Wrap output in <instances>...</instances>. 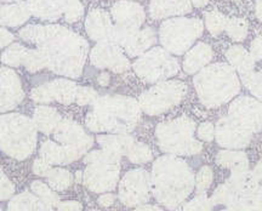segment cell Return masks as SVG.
<instances>
[{
  "instance_id": "6da1fadb",
  "label": "cell",
  "mask_w": 262,
  "mask_h": 211,
  "mask_svg": "<svg viewBox=\"0 0 262 211\" xmlns=\"http://www.w3.org/2000/svg\"><path fill=\"white\" fill-rule=\"evenodd\" d=\"M25 41L34 44L47 58L48 69L67 78H79L89 44L83 37L60 25H31L19 31Z\"/></svg>"
},
{
  "instance_id": "7a4b0ae2",
  "label": "cell",
  "mask_w": 262,
  "mask_h": 211,
  "mask_svg": "<svg viewBox=\"0 0 262 211\" xmlns=\"http://www.w3.org/2000/svg\"><path fill=\"white\" fill-rule=\"evenodd\" d=\"M91 106L85 124L94 133L129 134L137 126L142 112L139 101L122 95L98 96Z\"/></svg>"
},
{
  "instance_id": "3957f363",
  "label": "cell",
  "mask_w": 262,
  "mask_h": 211,
  "mask_svg": "<svg viewBox=\"0 0 262 211\" xmlns=\"http://www.w3.org/2000/svg\"><path fill=\"white\" fill-rule=\"evenodd\" d=\"M152 183L157 199L169 209H173L191 193L194 177L185 161L166 156L155 163Z\"/></svg>"
},
{
  "instance_id": "277c9868",
  "label": "cell",
  "mask_w": 262,
  "mask_h": 211,
  "mask_svg": "<svg viewBox=\"0 0 262 211\" xmlns=\"http://www.w3.org/2000/svg\"><path fill=\"white\" fill-rule=\"evenodd\" d=\"M199 100L205 107L216 108L233 100L241 90L235 69L227 64L204 67L193 79Z\"/></svg>"
},
{
  "instance_id": "5b68a950",
  "label": "cell",
  "mask_w": 262,
  "mask_h": 211,
  "mask_svg": "<svg viewBox=\"0 0 262 211\" xmlns=\"http://www.w3.org/2000/svg\"><path fill=\"white\" fill-rule=\"evenodd\" d=\"M34 120L18 113L0 115V148L16 159L31 156L37 146Z\"/></svg>"
},
{
  "instance_id": "8992f818",
  "label": "cell",
  "mask_w": 262,
  "mask_h": 211,
  "mask_svg": "<svg viewBox=\"0 0 262 211\" xmlns=\"http://www.w3.org/2000/svg\"><path fill=\"white\" fill-rule=\"evenodd\" d=\"M195 123L188 117L160 123L156 129V136L160 150L171 154L191 156L202 151V143L194 138Z\"/></svg>"
},
{
  "instance_id": "52a82bcc",
  "label": "cell",
  "mask_w": 262,
  "mask_h": 211,
  "mask_svg": "<svg viewBox=\"0 0 262 211\" xmlns=\"http://www.w3.org/2000/svg\"><path fill=\"white\" fill-rule=\"evenodd\" d=\"M204 25L199 18L175 17L166 19L159 28L160 44L173 55H182L203 34Z\"/></svg>"
},
{
  "instance_id": "ba28073f",
  "label": "cell",
  "mask_w": 262,
  "mask_h": 211,
  "mask_svg": "<svg viewBox=\"0 0 262 211\" xmlns=\"http://www.w3.org/2000/svg\"><path fill=\"white\" fill-rule=\"evenodd\" d=\"M134 71L146 83H160L180 71L179 62L164 48H153L140 56L133 65Z\"/></svg>"
},
{
  "instance_id": "9c48e42d",
  "label": "cell",
  "mask_w": 262,
  "mask_h": 211,
  "mask_svg": "<svg viewBox=\"0 0 262 211\" xmlns=\"http://www.w3.org/2000/svg\"><path fill=\"white\" fill-rule=\"evenodd\" d=\"M187 87L180 80H164L143 92L139 98L142 112L148 115L165 113L183 100Z\"/></svg>"
},
{
  "instance_id": "30bf717a",
  "label": "cell",
  "mask_w": 262,
  "mask_h": 211,
  "mask_svg": "<svg viewBox=\"0 0 262 211\" xmlns=\"http://www.w3.org/2000/svg\"><path fill=\"white\" fill-rule=\"evenodd\" d=\"M31 14L42 21H57L63 16L68 23L79 21L84 14L80 0H28Z\"/></svg>"
},
{
  "instance_id": "8fae6325",
  "label": "cell",
  "mask_w": 262,
  "mask_h": 211,
  "mask_svg": "<svg viewBox=\"0 0 262 211\" xmlns=\"http://www.w3.org/2000/svg\"><path fill=\"white\" fill-rule=\"evenodd\" d=\"M228 117L248 133L255 134L262 129V101L242 96L232 102Z\"/></svg>"
},
{
  "instance_id": "7c38bea8",
  "label": "cell",
  "mask_w": 262,
  "mask_h": 211,
  "mask_svg": "<svg viewBox=\"0 0 262 211\" xmlns=\"http://www.w3.org/2000/svg\"><path fill=\"white\" fill-rule=\"evenodd\" d=\"M90 61L96 68L110 69L114 73H123L130 68L123 49L111 40L98 41L90 52Z\"/></svg>"
},
{
  "instance_id": "4fadbf2b",
  "label": "cell",
  "mask_w": 262,
  "mask_h": 211,
  "mask_svg": "<svg viewBox=\"0 0 262 211\" xmlns=\"http://www.w3.org/2000/svg\"><path fill=\"white\" fill-rule=\"evenodd\" d=\"M78 85L68 79H54L34 88L31 92L32 100L37 103H50V102H60L62 104H71L75 102Z\"/></svg>"
},
{
  "instance_id": "5bb4252c",
  "label": "cell",
  "mask_w": 262,
  "mask_h": 211,
  "mask_svg": "<svg viewBox=\"0 0 262 211\" xmlns=\"http://www.w3.org/2000/svg\"><path fill=\"white\" fill-rule=\"evenodd\" d=\"M54 138L58 143L71 148L81 156L93 146L94 138L86 134L83 126L73 120L62 119L54 131Z\"/></svg>"
},
{
  "instance_id": "9a60e30c",
  "label": "cell",
  "mask_w": 262,
  "mask_h": 211,
  "mask_svg": "<svg viewBox=\"0 0 262 211\" xmlns=\"http://www.w3.org/2000/svg\"><path fill=\"white\" fill-rule=\"evenodd\" d=\"M149 197V177L145 170L127 173L120 183V199L129 206L145 203Z\"/></svg>"
},
{
  "instance_id": "2e32d148",
  "label": "cell",
  "mask_w": 262,
  "mask_h": 211,
  "mask_svg": "<svg viewBox=\"0 0 262 211\" xmlns=\"http://www.w3.org/2000/svg\"><path fill=\"white\" fill-rule=\"evenodd\" d=\"M25 97L19 77L11 68H0V113L14 110Z\"/></svg>"
},
{
  "instance_id": "e0dca14e",
  "label": "cell",
  "mask_w": 262,
  "mask_h": 211,
  "mask_svg": "<svg viewBox=\"0 0 262 211\" xmlns=\"http://www.w3.org/2000/svg\"><path fill=\"white\" fill-rule=\"evenodd\" d=\"M215 137L220 146L226 148H244L250 142L253 134L248 133L231 118L224 117L215 126Z\"/></svg>"
},
{
  "instance_id": "ac0fdd59",
  "label": "cell",
  "mask_w": 262,
  "mask_h": 211,
  "mask_svg": "<svg viewBox=\"0 0 262 211\" xmlns=\"http://www.w3.org/2000/svg\"><path fill=\"white\" fill-rule=\"evenodd\" d=\"M111 15L114 25L125 26V27L141 28L146 19L145 10L137 3L130 0H120L112 6Z\"/></svg>"
},
{
  "instance_id": "d6986e66",
  "label": "cell",
  "mask_w": 262,
  "mask_h": 211,
  "mask_svg": "<svg viewBox=\"0 0 262 211\" xmlns=\"http://www.w3.org/2000/svg\"><path fill=\"white\" fill-rule=\"evenodd\" d=\"M112 28L113 23L110 14L101 9L91 10L85 21V29H86L88 35L97 43L108 40Z\"/></svg>"
},
{
  "instance_id": "ffe728a7",
  "label": "cell",
  "mask_w": 262,
  "mask_h": 211,
  "mask_svg": "<svg viewBox=\"0 0 262 211\" xmlns=\"http://www.w3.org/2000/svg\"><path fill=\"white\" fill-rule=\"evenodd\" d=\"M192 11L191 0H150L149 14L155 19L182 16Z\"/></svg>"
},
{
  "instance_id": "44dd1931",
  "label": "cell",
  "mask_w": 262,
  "mask_h": 211,
  "mask_svg": "<svg viewBox=\"0 0 262 211\" xmlns=\"http://www.w3.org/2000/svg\"><path fill=\"white\" fill-rule=\"evenodd\" d=\"M40 156L42 159L51 164H68L71 161L77 160L81 157L80 153L75 152L63 144L54 142V141H45L41 144Z\"/></svg>"
},
{
  "instance_id": "7402d4cb",
  "label": "cell",
  "mask_w": 262,
  "mask_h": 211,
  "mask_svg": "<svg viewBox=\"0 0 262 211\" xmlns=\"http://www.w3.org/2000/svg\"><path fill=\"white\" fill-rule=\"evenodd\" d=\"M211 48L205 43H199L188 50L183 60V69L186 73L194 74L205 67L212 60Z\"/></svg>"
},
{
  "instance_id": "603a6c76",
  "label": "cell",
  "mask_w": 262,
  "mask_h": 211,
  "mask_svg": "<svg viewBox=\"0 0 262 211\" xmlns=\"http://www.w3.org/2000/svg\"><path fill=\"white\" fill-rule=\"evenodd\" d=\"M31 16V10H29L27 3L0 6V26L18 27L27 22Z\"/></svg>"
},
{
  "instance_id": "cb8c5ba5",
  "label": "cell",
  "mask_w": 262,
  "mask_h": 211,
  "mask_svg": "<svg viewBox=\"0 0 262 211\" xmlns=\"http://www.w3.org/2000/svg\"><path fill=\"white\" fill-rule=\"evenodd\" d=\"M33 120L39 131L45 135H50L60 124L62 117L55 108L49 107V106H39L35 108L34 114H33Z\"/></svg>"
},
{
  "instance_id": "d4e9b609",
  "label": "cell",
  "mask_w": 262,
  "mask_h": 211,
  "mask_svg": "<svg viewBox=\"0 0 262 211\" xmlns=\"http://www.w3.org/2000/svg\"><path fill=\"white\" fill-rule=\"evenodd\" d=\"M97 142L101 144L102 150L114 152L123 156V154L129 153L136 141L127 134H111L97 136Z\"/></svg>"
},
{
  "instance_id": "484cf974",
  "label": "cell",
  "mask_w": 262,
  "mask_h": 211,
  "mask_svg": "<svg viewBox=\"0 0 262 211\" xmlns=\"http://www.w3.org/2000/svg\"><path fill=\"white\" fill-rule=\"evenodd\" d=\"M156 32L150 27H146L143 29H140V31L136 33L135 37L131 39L129 44L124 48V51L126 52L127 56L136 57V56H141L142 54H145L148 49H150V46L156 44Z\"/></svg>"
},
{
  "instance_id": "4316f807",
  "label": "cell",
  "mask_w": 262,
  "mask_h": 211,
  "mask_svg": "<svg viewBox=\"0 0 262 211\" xmlns=\"http://www.w3.org/2000/svg\"><path fill=\"white\" fill-rule=\"evenodd\" d=\"M227 60L229 65L233 67L239 74H247L249 72H253L255 67V58L249 51L245 50L243 46H232L228 49Z\"/></svg>"
},
{
  "instance_id": "83f0119b",
  "label": "cell",
  "mask_w": 262,
  "mask_h": 211,
  "mask_svg": "<svg viewBox=\"0 0 262 211\" xmlns=\"http://www.w3.org/2000/svg\"><path fill=\"white\" fill-rule=\"evenodd\" d=\"M10 211H51V209L32 194L24 193L12 200Z\"/></svg>"
},
{
  "instance_id": "f1b7e54d",
  "label": "cell",
  "mask_w": 262,
  "mask_h": 211,
  "mask_svg": "<svg viewBox=\"0 0 262 211\" xmlns=\"http://www.w3.org/2000/svg\"><path fill=\"white\" fill-rule=\"evenodd\" d=\"M217 163L222 166L232 169H243L248 167V158L243 152L222 151L217 156Z\"/></svg>"
},
{
  "instance_id": "f546056e",
  "label": "cell",
  "mask_w": 262,
  "mask_h": 211,
  "mask_svg": "<svg viewBox=\"0 0 262 211\" xmlns=\"http://www.w3.org/2000/svg\"><path fill=\"white\" fill-rule=\"evenodd\" d=\"M26 52H27V48L18 44V43H15L3 52L2 62L6 66H10V67H19L24 62Z\"/></svg>"
},
{
  "instance_id": "4dcf8cb0",
  "label": "cell",
  "mask_w": 262,
  "mask_h": 211,
  "mask_svg": "<svg viewBox=\"0 0 262 211\" xmlns=\"http://www.w3.org/2000/svg\"><path fill=\"white\" fill-rule=\"evenodd\" d=\"M22 66H25L31 73H35L42 68H47L48 64L47 58L39 49H27Z\"/></svg>"
},
{
  "instance_id": "1f68e13d",
  "label": "cell",
  "mask_w": 262,
  "mask_h": 211,
  "mask_svg": "<svg viewBox=\"0 0 262 211\" xmlns=\"http://www.w3.org/2000/svg\"><path fill=\"white\" fill-rule=\"evenodd\" d=\"M225 32L235 41H242L248 35V22L243 18H227Z\"/></svg>"
},
{
  "instance_id": "d6a6232c",
  "label": "cell",
  "mask_w": 262,
  "mask_h": 211,
  "mask_svg": "<svg viewBox=\"0 0 262 211\" xmlns=\"http://www.w3.org/2000/svg\"><path fill=\"white\" fill-rule=\"evenodd\" d=\"M227 25V17L219 11H210L205 14V26L208 31L211 33L214 37L221 34L226 29Z\"/></svg>"
},
{
  "instance_id": "836d02e7",
  "label": "cell",
  "mask_w": 262,
  "mask_h": 211,
  "mask_svg": "<svg viewBox=\"0 0 262 211\" xmlns=\"http://www.w3.org/2000/svg\"><path fill=\"white\" fill-rule=\"evenodd\" d=\"M242 81L245 85L251 94L254 95L257 100L262 101V77L260 73H255V72H249L247 74L241 75Z\"/></svg>"
},
{
  "instance_id": "e575fe53",
  "label": "cell",
  "mask_w": 262,
  "mask_h": 211,
  "mask_svg": "<svg viewBox=\"0 0 262 211\" xmlns=\"http://www.w3.org/2000/svg\"><path fill=\"white\" fill-rule=\"evenodd\" d=\"M49 181H50L52 188L61 191V189H66L68 186H70L72 182V176L68 171L56 169V170H51L50 173H49Z\"/></svg>"
},
{
  "instance_id": "d590c367",
  "label": "cell",
  "mask_w": 262,
  "mask_h": 211,
  "mask_svg": "<svg viewBox=\"0 0 262 211\" xmlns=\"http://www.w3.org/2000/svg\"><path fill=\"white\" fill-rule=\"evenodd\" d=\"M127 156H129V159L133 161V163L141 164L150 160V158H152V152H150V150L146 146V144L135 142L134 146L131 147L129 153H127Z\"/></svg>"
},
{
  "instance_id": "8d00e7d4",
  "label": "cell",
  "mask_w": 262,
  "mask_h": 211,
  "mask_svg": "<svg viewBox=\"0 0 262 211\" xmlns=\"http://www.w3.org/2000/svg\"><path fill=\"white\" fill-rule=\"evenodd\" d=\"M98 94L93 88L78 87L77 95H75V103L79 106L93 104L97 100Z\"/></svg>"
},
{
  "instance_id": "74e56055",
  "label": "cell",
  "mask_w": 262,
  "mask_h": 211,
  "mask_svg": "<svg viewBox=\"0 0 262 211\" xmlns=\"http://www.w3.org/2000/svg\"><path fill=\"white\" fill-rule=\"evenodd\" d=\"M32 188L34 191L38 196L41 197V199L44 200L47 204H50V205H56L58 203V197L55 193H52L50 189L48 188L45 184H42L39 181H35L34 183L32 184Z\"/></svg>"
},
{
  "instance_id": "f35d334b",
  "label": "cell",
  "mask_w": 262,
  "mask_h": 211,
  "mask_svg": "<svg viewBox=\"0 0 262 211\" xmlns=\"http://www.w3.org/2000/svg\"><path fill=\"white\" fill-rule=\"evenodd\" d=\"M210 202L205 197H198L185 205L180 211H210Z\"/></svg>"
},
{
  "instance_id": "ab89813d",
  "label": "cell",
  "mask_w": 262,
  "mask_h": 211,
  "mask_svg": "<svg viewBox=\"0 0 262 211\" xmlns=\"http://www.w3.org/2000/svg\"><path fill=\"white\" fill-rule=\"evenodd\" d=\"M212 180V173L210 167L204 166L202 167L201 171H199L198 176H196V188H198L199 192H203L210 186Z\"/></svg>"
},
{
  "instance_id": "60d3db41",
  "label": "cell",
  "mask_w": 262,
  "mask_h": 211,
  "mask_svg": "<svg viewBox=\"0 0 262 211\" xmlns=\"http://www.w3.org/2000/svg\"><path fill=\"white\" fill-rule=\"evenodd\" d=\"M198 137L203 141H212L215 137V128L209 121L201 124L198 128Z\"/></svg>"
},
{
  "instance_id": "b9f144b4",
  "label": "cell",
  "mask_w": 262,
  "mask_h": 211,
  "mask_svg": "<svg viewBox=\"0 0 262 211\" xmlns=\"http://www.w3.org/2000/svg\"><path fill=\"white\" fill-rule=\"evenodd\" d=\"M12 192H14V187L0 169V199H6L11 196Z\"/></svg>"
},
{
  "instance_id": "7bdbcfd3",
  "label": "cell",
  "mask_w": 262,
  "mask_h": 211,
  "mask_svg": "<svg viewBox=\"0 0 262 211\" xmlns=\"http://www.w3.org/2000/svg\"><path fill=\"white\" fill-rule=\"evenodd\" d=\"M250 54L255 60L262 61V35L261 37H257L253 43H251Z\"/></svg>"
},
{
  "instance_id": "ee69618b",
  "label": "cell",
  "mask_w": 262,
  "mask_h": 211,
  "mask_svg": "<svg viewBox=\"0 0 262 211\" xmlns=\"http://www.w3.org/2000/svg\"><path fill=\"white\" fill-rule=\"evenodd\" d=\"M33 170L37 175H41V176H45V175H49L50 173V166L48 165V161H45L44 159L40 160H35L34 166H33Z\"/></svg>"
},
{
  "instance_id": "f6af8a7d",
  "label": "cell",
  "mask_w": 262,
  "mask_h": 211,
  "mask_svg": "<svg viewBox=\"0 0 262 211\" xmlns=\"http://www.w3.org/2000/svg\"><path fill=\"white\" fill-rule=\"evenodd\" d=\"M14 40V35L4 28H0V49L10 45Z\"/></svg>"
},
{
  "instance_id": "bcb514c9",
  "label": "cell",
  "mask_w": 262,
  "mask_h": 211,
  "mask_svg": "<svg viewBox=\"0 0 262 211\" xmlns=\"http://www.w3.org/2000/svg\"><path fill=\"white\" fill-rule=\"evenodd\" d=\"M80 204L77 202H67L61 204L58 207V211H79L80 210Z\"/></svg>"
},
{
  "instance_id": "7dc6e473",
  "label": "cell",
  "mask_w": 262,
  "mask_h": 211,
  "mask_svg": "<svg viewBox=\"0 0 262 211\" xmlns=\"http://www.w3.org/2000/svg\"><path fill=\"white\" fill-rule=\"evenodd\" d=\"M262 179V159L258 161L257 166L255 167V170L253 171V175H251V182H256L257 181Z\"/></svg>"
},
{
  "instance_id": "c3c4849f",
  "label": "cell",
  "mask_w": 262,
  "mask_h": 211,
  "mask_svg": "<svg viewBox=\"0 0 262 211\" xmlns=\"http://www.w3.org/2000/svg\"><path fill=\"white\" fill-rule=\"evenodd\" d=\"M113 200H114V197L112 196V194H106V196L101 197L98 202H100L101 205H103V206H110L111 204L113 203Z\"/></svg>"
},
{
  "instance_id": "681fc988",
  "label": "cell",
  "mask_w": 262,
  "mask_h": 211,
  "mask_svg": "<svg viewBox=\"0 0 262 211\" xmlns=\"http://www.w3.org/2000/svg\"><path fill=\"white\" fill-rule=\"evenodd\" d=\"M110 80H111V77H110V74H108V73L100 74V75H98V78H97L98 84L102 85V87H107V85L110 84Z\"/></svg>"
},
{
  "instance_id": "f907efd6",
  "label": "cell",
  "mask_w": 262,
  "mask_h": 211,
  "mask_svg": "<svg viewBox=\"0 0 262 211\" xmlns=\"http://www.w3.org/2000/svg\"><path fill=\"white\" fill-rule=\"evenodd\" d=\"M256 16L262 22V0H256Z\"/></svg>"
},
{
  "instance_id": "816d5d0a",
  "label": "cell",
  "mask_w": 262,
  "mask_h": 211,
  "mask_svg": "<svg viewBox=\"0 0 262 211\" xmlns=\"http://www.w3.org/2000/svg\"><path fill=\"white\" fill-rule=\"evenodd\" d=\"M192 5H194L195 8H204L208 4L209 0H191Z\"/></svg>"
},
{
  "instance_id": "f5cc1de1",
  "label": "cell",
  "mask_w": 262,
  "mask_h": 211,
  "mask_svg": "<svg viewBox=\"0 0 262 211\" xmlns=\"http://www.w3.org/2000/svg\"><path fill=\"white\" fill-rule=\"evenodd\" d=\"M136 211H162L160 209H158V207H156V206H141V207H139V209H137Z\"/></svg>"
},
{
  "instance_id": "db71d44e",
  "label": "cell",
  "mask_w": 262,
  "mask_h": 211,
  "mask_svg": "<svg viewBox=\"0 0 262 211\" xmlns=\"http://www.w3.org/2000/svg\"><path fill=\"white\" fill-rule=\"evenodd\" d=\"M12 2H19V0H0V3H12Z\"/></svg>"
},
{
  "instance_id": "11a10c76",
  "label": "cell",
  "mask_w": 262,
  "mask_h": 211,
  "mask_svg": "<svg viewBox=\"0 0 262 211\" xmlns=\"http://www.w3.org/2000/svg\"><path fill=\"white\" fill-rule=\"evenodd\" d=\"M258 73H260V75L262 77V71H261V72H258Z\"/></svg>"
},
{
  "instance_id": "9f6ffc18",
  "label": "cell",
  "mask_w": 262,
  "mask_h": 211,
  "mask_svg": "<svg viewBox=\"0 0 262 211\" xmlns=\"http://www.w3.org/2000/svg\"><path fill=\"white\" fill-rule=\"evenodd\" d=\"M222 211H229V210H222Z\"/></svg>"
}]
</instances>
